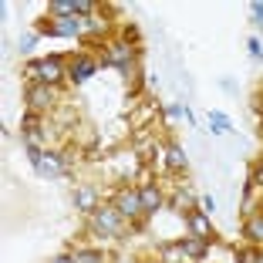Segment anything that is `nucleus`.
I'll return each instance as SVG.
<instances>
[{
    "label": "nucleus",
    "mask_w": 263,
    "mask_h": 263,
    "mask_svg": "<svg viewBox=\"0 0 263 263\" xmlns=\"http://www.w3.org/2000/svg\"><path fill=\"white\" fill-rule=\"evenodd\" d=\"M250 10H253V17H256L253 24H263V4H260V0H253V4H250Z\"/></svg>",
    "instance_id": "obj_24"
},
{
    "label": "nucleus",
    "mask_w": 263,
    "mask_h": 263,
    "mask_svg": "<svg viewBox=\"0 0 263 263\" xmlns=\"http://www.w3.org/2000/svg\"><path fill=\"white\" fill-rule=\"evenodd\" d=\"M91 10H95L91 0H74V17H81V21H85V17H91Z\"/></svg>",
    "instance_id": "obj_21"
},
{
    "label": "nucleus",
    "mask_w": 263,
    "mask_h": 263,
    "mask_svg": "<svg viewBox=\"0 0 263 263\" xmlns=\"http://www.w3.org/2000/svg\"><path fill=\"white\" fill-rule=\"evenodd\" d=\"M165 165H169V172H186L189 169L186 148L179 145V142H169V145H165Z\"/></svg>",
    "instance_id": "obj_10"
},
{
    "label": "nucleus",
    "mask_w": 263,
    "mask_h": 263,
    "mask_svg": "<svg viewBox=\"0 0 263 263\" xmlns=\"http://www.w3.org/2000/svg\"><path fill=\"white\" fill-rule=\"evenodd\" d=\"M196 209H199V213H213V209H216V199H213V196H199V199H196Z\"/></svg>",
    "instance_id": "obj_23"
},
{
    "label": "nucleus",
    "mask_w": 263,
    "mask_h": 263,
    "mask_svg": "<svg viewBox=\"0 0 263 263\" xmlns=\"http://www.w3.org/2000/svg\"><path fill=\"white\" fill-rule=\"evenodd\" d=\"M88 226H91V233H98V236H122L125 233V219L118 216L115 206H98L88 216Z\"/></svg>",
    "instance_id": "obj_3"
},
{
    "label": "nucleus",
    "mask_w": 263,
    "mask_h": 263,
    "mask_svg": "<svg viewBox=\"0 0 263 263\" xmlns=\"http://www.w3.org/2000/svg\"><path fill=\"white\" fill-rule=\"evenodd\" d=\"M24 98H27V105H31V111H47L51 105H54V88L47 85H27V91H24Z\"/></svg>",
    "instance_id": "obj_7"
},
{
    "label": "nucleus",
    "mask_w": 263,
    "mask_h": 263,
    "mask_svg": "<svg viewBox=\"0 0 263 263\" xmlns=\"http://www.w3.org/2000/svg\"><path fill=\"white\" fill-rule=\"evenodd\" d=\"M260 256H263V250H236V263H256V260H260Z\"/></svg>",
    "instance_id": "obj_20"
},
{
    "label": "nucleus",
    "mask_w": 263,
    "mask_h": 263,
    "mask_svg": "<svg viewBox=\"0 0 263 263\" xmlns=\"http://www.w3.org/2000/svg\"><path fill=\"white\" fill-rule=\"evenodd\" d=\"M247 47H250V58H253V61H263V41L260 37H250Z\"/></svg>",
    "instance_id": "obj_22"
},
{
    "label": "nucleus",
    "mask_w": 263,
    "mask_h": 263,
    "mask_svg": "<svg viewBox=\"0 0 263 263\" xmlns=\"http://www.w3.org/2000/svg\"><path fill=\"white\" fill-rule=\"evenodd\" d=\"M34 41H37L34 34H27V37H21V51H31V47H34Z\"/></svg>",
    "instance_id": "obj_26"
},
{
    "label": "nucleus",
    "mask_w": 263,
    "mask_h": 263,
    "mask_svg": "<svg viewBox=\"0 0 263 263\" xmlns=\"http://www.w3.org/2000/svg\"><path fill=\"white\" fill-rule=\"evenodd\" d=\"M47 17H74V0H51Z\"/></svg>",
    "instance_id": "obj_14"
},
{
    "label": "nucleus",
    "mask_w": 263,
    "mask_h": 263,
    "mask_svg": "<svg viewBox=\"0 0 263 263\" xmlns=\"http://www.w3.org/2000/svg\"><path fill=\"white\" fill-rule=\"evenodd\" d=\"M243 236L250 243H256V247H263V216H250L243 223Z\"/></svg>",
    "instance_id": "obj_12"
},
{
    "label": "nucleus",
    "mask_w": 263,
    "mask_h": 263,
    "mask_svg": "<svg viewBox=\"0 0 263 263\" xmlns=\"http://www.w3.org/2000/svg\"><path fill=\"white\" fill-rule=\"evenodd\" d=\"M24 152H27V162H31L34 169L41 172V162H44V152H41V148L34 145V142H27V145H24Z\"/></svg>",
    "instance_id": "obj_18"
},
{
    "label": "nucleus",
    "mask_w": 263,
    "mask_h": 263,
    "mask_svg": "<svg viewBox=\"0 0 263 263\" xmlns=\"http://www.w3.org/2000/svg\"><path fill=\"white\" fill-rule=\"evenodd\" d=\"M27 74H31L37 85L58 88L64 78H68V68H64V61L58 54H51V58H41V61H27Z\"/></svg>",
    "instance_id": "obj_1"
},
{
    "label": "nucleus",
    "mask_w": 263,
    "mask_h": 263,
    "mask_svg": "<svg viewBox=\"0 0 263 263\" xmlns=\"http://www.w3.org/2000/svg\"><path fill=\"white\" fill-rule=\"evenodd\" d=\"M108 31V21L101 17H85V34H105Z\"/></svg>",
    "instance_id": "obj_19"
},
{
    "label": "nucleus",
    "mask_w": 263,
    "mask_h": 263,
    "mask_svg": "<svg viewBox=\"0 0 263 263\" xmlns=\"http://www.w3.org/2000/svg\"><path fill=\"white\" fill-rule=\"evenodd\" d=\"M111 206L118 209V216H122V219H139V216H145V213H142V193L135 186H122L115 193V202H111Z\"/></svg>",
    "instance_id": "obj_4"
},
{
    "label": "nucleus",
    "mask_w": 263,
    "mask_h": 263,
    "mask_svg": "<svg viewBox=\"0 0 263 263\" xmlns=\"http://www.w3.org/2000/svg\"><path fill=\"white\" fill-rule=\"evenodd\" d=\"M91 74H98V58H95V54H78V58H71V64H68V81L85 85Z\"/></svg>",
    "instance_id": "obj_5"
},
{
    "label": "nucleus",
    "mask_w": 263,
    "mask_h": 263,
    "mask_svg": "<svg viewBox=\"0 0 263 263\" xmlns=\"http://www.w3.org/2000/svg\"><path fill=\"white\" fill-rule=\"evenodd\" d=\"M122 37H125V44H128V41L135 44V41H139V27H125V31H122Z\"/></svg>",
    "instance_id": "obj_25"
},
{
    "label": "nucleus",
    "mask_w": 263,
    "mask_h": 263,
    "mask_svg": "<svg viewBox=\"0 0 263 263\" xmlns=\"http://www.w3.org/2000/svg\"><path fill=\"white\" fill-rule=\"evenodd\" d=\"M74 260L78 263H105V250H78Z\"/></svg>",
    "instance_id": "obj_16"
},
{
    "label": "nucleus",
    "mask_w": 263,
    "mask_h": 263,
    "mask_svg": "<svg viewBox=\"0 0 263 263\" xmlns=\"http://www.w3.org/2000/svg\"><path fill=\"white\" fill-rule=\"evenodd\" d=\"M139 193H142V213L155 216L162 209V189L155 186V182H145V186H139Z\"/></svg>",
    "instance_id": "obj_8"
},
{
    "label": "nucleus",
    "mask_w": 263,
    "mask_h": 263,
    "mask_svg": "<svg viewBox=\"0 0 263 263\" xmlns=\"http://www.w3.org/2000/svg\"><path fill=\"white\" fill-rule=\"evenodd\" d=\"M209 125H213L209 132H216V135H223V132H230V128H233L230 118H226L223 111H209Z\"/></svg>",
    "instance_id": "obj_15"
},
{
    "label": "nucleus",
    "mask_w": 263,
    "mask_h": 263,
    "mask_svg": "<svg viewBox=\"0 0 263 263\" xmlns=\"http://www.w3.org/2000/svg\"><path fill=\"white\" fill-rule=\"evenodd\" d=\"M253 189H263V159H256L253 165H250V179H247Z\"/></svg>",
    "instance_id": "obj_17"
},
{
    "label": "nucleus",
    "mask_w": 263,
    "mask_h": 263,
    "mask_svg": "<svg viewBox=\"0 0 263 263\" xmlns=\"http://www.w3.org/2000/svg\"><path fill=\"white\" fill-rule=\"evenodd\" d=\"M179 243V250H182V256H189V260H206V253H209V243L206 240H199V236H182V240H176Z\"/></svg>",
    "instance_id": "obj_9"
},
{
    "label": "nucleus",
    "mask_w": 263,
    "mask_h": 263,
    "mask_svg": "<svg viewBox=\"0 0 263 263\" xmlns=\"http://www.w3.org/2000/svg\"><path fill=\"white\" fill-rule=\"evenodd\" d=\"M61 169H64L61 155H58V152H44V162H41V172H37V176H58Z\"/></svg>",
    "instance_id": "obj_13"
},
{
    "label": "nucleus",
    "mask_w": 263,
    "mask_h": 263,
    "mask_svg": "<svg viewBox=\"0 0 263 263\" xmlns=\"http://www.w3.org/2000/svg\"><path fill=\"white\" fill-rule=\"evenodd\" d=\"M74 209H81V213H88V216H91L95 209H98V193H95L91 186H81L74 193Z\"/></svg>",
    "instance_id": "obj_11"
},
{
    "label": "nucleus",
    "mask_w": 263,
    "mask_h": 263,
    "mask_svg": "<svg viewBox=\"0 0 263 263\" xmlns=\"http://www.w3.org/2000/svg\"><path fill=\"white\" fill-rule=\"evenodd\" d=\"M182 216H186L193 236H199V240H206V243H216V230L209 226V216H206V213H199V209H186Z\"/></svg>",
    "instance_id": "obj_6"
},
{
    "label": "nucleus",
    "mask_w": 263,
    "mask_h": 263,
    "mask_svg": "<svg viewBox=\"0 0 263 263\" xmlns=\"http://www.w3.org/2000/svg\"><path fill=\"white\" fill-rule=\"evenodd\" d=\"M51 263H78V260H74V256H71V253H58V256H54V260H51Z\"/></svg>",
    "instance_id": "obj_27"
},
{
    "label": "nucleus",
    "mask_w": 263,
    "mask_h": 263,
    "mask_svg": "<svg viewBox=\"0 0 263 263\" xmlns=\"http://www.w3.org/2000/svg\"><path fill=\"white\" fill-rule=\"evenodd\" d=\"M37 34H47V37H81L85 34V21L81 17H41L34 24Z\"/></svg>",
    "instance_id": "obj_2"
}]
</instances>
